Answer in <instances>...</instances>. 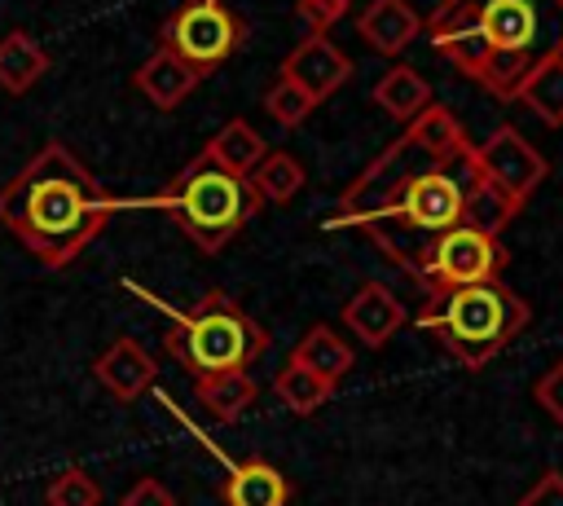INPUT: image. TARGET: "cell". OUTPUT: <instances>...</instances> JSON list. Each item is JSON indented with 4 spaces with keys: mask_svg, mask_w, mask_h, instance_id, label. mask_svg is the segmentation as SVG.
Returning <instances> with one entry per match:
<instances>
[{
    "mask_svg": "<svg viewBox=\"0 0 563 506\" xmlns=\"http://www.w3.org/2000/svg\"><path fill=\"white\" fill-rule=\"evenodd\" d=\"M422 35L493 101H515L541 62L563 57V0H435Z\"/></svg>",
    "mask_w": 563,
    "mask_h": 506,
    "instance_id": "1",
    "label": "cell"
},
{
    "mask_svg": "<svg viewBox=\"0 0 563 506\" xmlns=\"http://www.w3.org/2000/svg\"><path fill=\"white\" fill-rule=\"evenodd\" d=\"M123 207L62 141H48L18 176L0 185V224L44 264L66 268L88 251Z\"/></svg>",
    "mask_w": 563,
    "mask_h": 506,
    "instance_id": "2",
    "label": "cell"
},
{
    "mask_svg": "<svg viewBox=\"0 0 563 506\" xmlns=\"http://www.w3.org/2000/svg\"><path fill=\"white\" fill-rule=\"evenodd\" d=\"M466 150H471V141H466L462 119H457L449 106L431 101V106H427L413 123H405V132H400L378 158H369V167L339 194L334 216H330L325 224H365V220L383 216V211L400 198V189H405L413 176L435 172V167H453V163L466 158Z\"/></svg>",
    "mask_w": 563,
    "mask_h": 506,
    "instance_id": "3",
    "label": "cell"
},
{
    "mask_svg": "<svg viewBox=\"0 0 563 506\" xmlns=\"http://www.w3.org/2000/svg\"><path fill=\"white\" fill-rule=\"evenodd\" d=\"M128 290L145 295L136 282H123ZM158 312L172 317V330H167V352L194 374H238V370H251L264 352H268V330L224 290H207L194 308L176 312L167 308L163 299L145 295Z\"/></svg>",
    "mask_w": 563,
    "mask_h": 506,
    "instance_id": "4",
    "label": "cell"
},
{
    "mask_svg": "<svg viewBox=\"0 0 563 506\" xmlns=\"http://www.w3.org/2000/svg\"><path fill=\"white\" fill-rule=\"evenodd\" d=\"M528 321H532L528 304L501 277L431 295L422 304V312H418V326L431 339H440V348H449L471 370L488 365L510 339L523 334Z\"/></svg>",
    "mask_w": 563,
    "mask_h": 506,
    "instance_id": "5",
    "label": "cell"
},
{
    "mask_svg": "<svg viewBox=\"0 0 563 506\" xmlns=\"http://www.w3.org/2000/svg\"><path fill=\"white\" fill-rule=\"evenodd\" d=\"M145 207H158L176 220V229L202 251V255H216L224 251L246 224L251 216L264 207L260 194L251 189V180L242 176H229L224 167H216L211 158L194 154L172 180L163 194L145 198Z\"/></svg>",
    "mask_w": 563,
    "mask_h": 506,
    "instance_id": "6",
    "label": "cell"
},
{
    "mask_svg": "<svg viewBox=\"0 0 563 506\" xmlns=\"http://www.w3.org/2000/svg\"><path fill=\"white\" fill-rule=\"evenodd\" d=\"M242 40H246V22L224 0H185L158 26V48L176 53L198 75L224 66L242 48Z\"/></svg>",
    "mask_w": 563,
    "mask_h": 506,
    "instance_id": "7",
    "label": "cell"
},
{
    "mask_svg": "<svg viewBox=\"0 0 563 506\" xmlns=\"http://www.w3.org/2000/svg\"><path fill=\"white\" fill-rule=\"evenodd\" d=\"M506 246L501 238H484L466 224H453L449 233H440L431 242V251L422 255V268H418V282L431 295H444V290H457V286H475V282H497L501 268H506Z\"/></svg>",
    "mask_w": 563,
    "mask_h": 506,
    "instance_id": "8",
    "label": "cell"
},
{
    "mask_svg": "<svg viewBox=\"0 0 563 506\" xmlns=\"http://www.w3.org/2000/svg\"><path fill=\"white\" fill-rule=\"evenodd\" d=\"M471 167L479 172V176H488L497 189H506L515 202H523L528 207V198L545 185V176H550V163L515 132V128H497L488 141H479V145H471Z\"/></svg>",
    "mask_w": 563,
    "mask_h": 506,
    "instance_id": "9",
    "label": "cell"
},
{
    "mask_svg": "<svg viewBox=\"0 0 563 506\" xmlns=\"http://www.w3.org/2000/svg\"><path fill=\"white\" fill-rule=\"evenodd\" d=\"M290 88H299L312 106H321L325 97H334L347 79H352V57L330 40V35H308L299 40L286 57H282V75Z\"/></svg>",
    "mask_w": 563,
    "mask_h": 506,
    "instance_id": "10",
    "label": "cell"
},
{
    "mask_svg": "<svg viewBox=\"0 0 563 506\" xmlns=\"http://www.w3.org/2000/svg\"><path fill=\"white\" fill-rule=\"evenodd\" d=\"M343 326L365 343V348H383L400 326H405V304L391 286L383 282H365L347 304H343Z\"/></svg>",
    "mask_w": 563,
    "mask_h": 506,
    "instance_id": "11",
    "label": "cell"
},
{
    "mask_svg": "<svg viewBox=\"0 0 563 506\" xmlns=\"http://www.w3.org/2000/svg\"><path fill=\"white\" fill-rule=\"evenodd\" d=\"M92 374H97V383H101L110 396H119V400H136L141 392L154 387L158 365H154V356H150L136 339L119 334V339L92 361Z\"/></svg>",
    "mask_w": 563,
    "mask_h": 506,
    "instance_id": "12",
    "label": "cell"
},
{
    "mask_svg": "<svg viewBox=\"0 0 563 506\" xmlns=\"http://www.w3.org/2000/svg\"><path fill=\"white\" fill-rule=\"evenodd\" d=\"M356 35L374 53L396 57V53H405V44H413L422 35V13L409 0H369L356 18Z\"/></svg>",
    "mask_w": 563,
    "mask_h": 506,
    "instance_id": "13",
    "label": "cell"
},
{
    "mask_svg": "<svg viewBox=\"0 0 563 506\" xmlns=\"http://www.w3.org/2000/svg\"><path fill=\"white\" fill-rule=\"evenodd\" d=\"M523 211V202H515L506 189H497L488 176H479L471 167L466 154V180H462V224L484 233V238H501L510 229V220Z\"/></svg>",
    "mask_w": 563,
    "mask_h": 506,
    "instance_id": "14",
    "label": "cell"
},
{
    "mask_svg": "<svg viewBox=\"0 0 563 506\" xmlns=\"http://www.w3.org/2000/svg\"><path fill=\"white\" fill-rule=\"evenodd\" d=\"M132 84H136V92H141L150 106H158V110H176V106L202 84V75H198L194 66H185L176 53L154 48V53L136 66Z\"/></svg>",
    "mask_w": 563,
    "mask_h": 506,
    "instance_id": "15",
    "label": "cell"
},
{
    "mask_svg": "<svg viewBox=\"0 0 563 506\" xmlns=\"http://www.w3.org/2000/svg\"><path fill=\"white\" fill-rule=\"evenodd\" d=\"M220 497H224V506H286L290 484L273 462L246 458V462L229 466V480L220 484Z\"/></svg>",
    "mask_w": 563,
    "mask_h": 506,
    "instance_id": "16",
    "label": "cell"
},
{
    "mask_svg": "<svg viewBox=\"0 0 563 506\" xmlns=\"http://www.w3.org/2000/svg\"><path fill=\"white\" fill-rule=\"evenodd\" d=\"M202 158H211L216 167H224L229 176H251L260 163H264V154H268V145H264V136L246 123V119H229L202 150H198Z\"/></svg>",
    "mask_w": 563,
    "mask_h": 506,
    "instance_id": "17",
    "label": "cell"
},
{
    "mask_svg": "<svg viewBox=\"0 0 563 506\" xmlns=\"http://www.w3.org/2000/svg\"><path fill=\"white\" fill-rule=\"evenodd\" d=\"M290 365L325 378L330 387H339V378L352 370V348L330 330V326H312L295 348H290Z\"/></svg>",
    "mask_w": 563,
    "mask_h": 506,
    "instance_id": "18",
    "label": "cell"
},
{
    "mask_svg": "<svg viewBox=\"0 0 563 506\" xmlns=\"http://www.w3.org/2000/svg\"><path fill=\"white\" fill-rule=\"evenodd\" d=\"M374 106L378 110H387L391 119H400V123H413L435 97H431V84L413 70V66H391L378 84H374Z\"/></svg>",
    "mask_w": 563,
    "mask_h": 506,
    "instance_id": "19",
    "label": "cell"
},
{
    "mask_svg": "<svg viewBox=\"0 0 563 506\" xmlns=\"http://www.w3.org/2000/svg\"><path fill=\"white\" fill-rule=\"evenodd\" d=\"M48 70V53L35 44V35L31 31H9L4 40H0V88L9 92V97H22V92H31V84L40 79Z\"/></svg>",
    "mask_w": 563,
    "mask_h": 506,
    "instance_id": "20",
    "label": "cell"
},
{
    "mask_svg": "<svg viewBox=\"0 0 563 506\" xmlns=\"http://www.w3.org/2000/svg\"><path fill=\"white\" fill-rule=\"evenodd\" d=\"M194 396L216 422H238L255 400V378L246 370H238V374H202V378H194Z\"/></svg>",
    "mask_w": 563,
    "mask_h": 506,
    "instance_id": "21",
    "label": "cell"
},
{
    "mask_svg": "<svg viewBox=\"0 0 563 506\" xmlns=\"http://www.w3.org/2000/svg\"><path fill=\"white\" fill-rule=\"evenodd\" d=\"M519 106H528L545 128H563V57L541 62L515 92Z\"/></svg>",
    "mask_w": 563,
    "mask_h": 506,
    "instance_id": "22",
    "label": "cell"
},
{
    "mask_svg": "<svg viewBox=\"0 0 563 506\" xmlns=\"http://www.w3.org/2000/svg\"><path fill=\"white\" fill-rule=\"evenodd\" d=\"M246 180H251V189L260 194V202H290V198H299L308 172H303V163H299L295 154H286V150H268L264 163H260Z\"/></svg>",
    "mask_w": 563,
    "mask_h": 506,
    "instance_id": "23",
    "label": "cell"
},
{
    "mask_svg": "<svg viewBox=\"0 0 563 506\" xmlns=\"http://www.w3.org/2000/svg\"><path fill=\"white\" fill-rule=\"evenodd\" d=\"M273 392H277V400H282L290 414H299V418L317 414V409L334 396V387H330L325 378H317V374H308V370H299V365H290V361L277 370Z\"/></svg>",
    "mask_w": 563,
    "mask_h": 506,
    "instance_id": "24",
    "label": "cell"
},
{
    "mask_svg": "<svg viewBox=\"0 0 563 506\" xmlns=\"http://www.w3.org/2000/svg\"><path fill=\"white\" fill-rule=\"evenodd\" d=\"M48 506H101V484L84 466H62L44 493Z\"/></svg>",
    "mask_w": 563,
    "mask_h": 506,
    "instance_id": "25",
    "label": "cell"
},
{
    "mask_svg": "<svg viewBox=\"0 0 563 506\" xmlns=\"http://www.w3.org/2000/svg\"><path fill=\"white\" fill-rule=\"evenodd\" d=\"M264 110H268V114H273L282 128H290V132H295V128H299V123H303V119H308L317 106H312V101H308L299 88H290L286 79H277V84L264 92Z\"/></svg>",
    "mask_w": 563,
    "mask_h": 506,
    "instance_id": "26",
    "label": "cell"
},
{
    "mask_svg": "<svg viewBox=\"0 0 563 506\" xmlns=\"http://www.w3.org/2000/svg\"><path fill=\"white\" fill-rule=\"evenodd\" d=\"M352 0H299L295 4V18L308 26V35H325L343 13H347Z\"/></svg>",
    "mask_w": 563,
    "mask_h": 506,
    "instance_id": "27",
    "label": "cell"
},
{
    "mask_svg": "<svg viewBox=\"0 0 563 506\" xmlns=\"http://www.w3.org/2000/svg\"><path fill=\"white\" fill-rule=\"evenodd\" d=\"M532 396H537V405H541V409L563 427V356H559V361H554V365L532 383Z\"/></svg>",
    "mask_w": 563,
    "mask_h": 506,
    "instance_id": "28",
    "label": "cell"
},
{
    "mask_svg": "<svg viewBox=\"0 0 563 506\" xmlns=\"http://www.w3.org/2000/svg\"><path fill=\"white\" fill-rule=\"evenodd\" d=\"M119 506H176V497H172V488H167L163 480L141 475V480H132V484L123 488Z\"/></svg>",
    "mask_w": 563,
    "mask_h": 506,
    "instance_id": "29",
    "label": "cell"
},
{
    "mask_svg": "<svg viewBox=\"0 0 563 506\" xmlns=\"http://www.w3.org/2000/svg\"><path fill=\"white\" fill-rule=\"evenodd\" d=\"M515 506H563V471H541L537 484Z\"/></svg>",
    "mask_w": 563,
    "mask_h": 506,
    "instance_id": "30",
    "label": "cell"
}]
</instances>
